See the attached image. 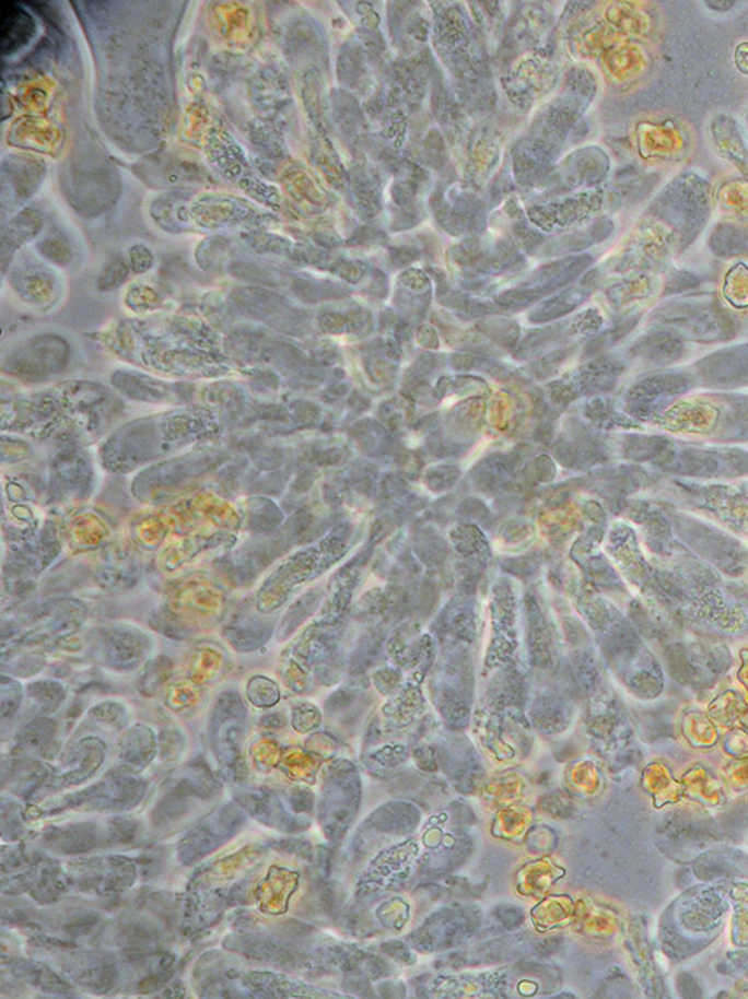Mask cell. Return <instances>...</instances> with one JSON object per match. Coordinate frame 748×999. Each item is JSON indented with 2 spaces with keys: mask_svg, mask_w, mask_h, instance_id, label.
<instances>
[{
  "mask_svg": "<svg viewBox=\"0 0 748 999\" xmlns=\"http://www.w3.org/2000/svg\"><path fill=\"white\" fill-rule=\"evenodd\" d=\"M39 251L44 257L49 258L50 261L57 262V265H67L72 260V248H70L69 242L66 240L62 234L54 235V237L46 238L42 245H39Z\"/></svg>",
  "mask_w": 748,
  "mask_h": 999,
  "instance_id": "obj_5",
  "label": "cell"
},
{
  "mask_svg": "<svg viewBox=\"0 0 748 999\" xmlns=\"http://www.w3.org/2000/svg\"><path fill=\"white\" fill-rule=\"evenodd\" d=\"M736 63L744 73H748V44H740L737 47Z\"/></svg>",
  "mask_w": 748,
  "mask_h": 999,
  "instance_id": "obj_7",
  "label": "cell"
},
{
  "mask_svg": "<svg viewBox=\"0 0 748 999\" xmlns=\"http://www.w3.org/2000/svg\"><path fill=\"white\" fill-rule=\"evenodd\" d=\"M130 268L131 266L122 255H117L113 260L107 261L97 279V291L113 292L119 289L127 281Z\"/></svg>",
  "mask_w": 748,
  "mask_h": 999,
  "instance_id": "obj_3",
  "label": "cell"
},
{
  "mask_svg": "<svg viewBox=\"0 0 748 999\" xmlns=\"http://www.w3.org/2000/svg\"><path fill=\"white\" fill-rule=\"evenodd\" d=\"M43 227L42 214L33 210L23 211L15 221L10 222L2 231V248L7 245H13V248L22 245L23 242L30 240L39 234Z\"/></svg>",
  "mask_w": 748,
  "mask_h": 999,
  "instance_id": "obj_2",
  "label": "cell"
},
{
  "mask_svg": "<svg viewBox=\"0 0 748 999\" xmlns=\"http://www.w3.org/2000/svg\"><path fill=\"white\" fill-rule=\"evenodd\" d=\"M19 968L23 971V977L30 978L28 982H32L36 987L44 988L47 991H59V994L67 990V985L63 984L62 978L57 977L52 971L44 967V965L22 962Z\"/></svg>",
  "mask_w": 748,
  "mask_h": 999,
  "instance_id": "obj_4",
  "label": "cell"
},
{
  "mask_svg": "<svg viewBox=\"0 0 748 999\" xmlns=\"http://www.w3.org/2000/svg\"><path fill=\"white\" fill-rule=\"evenodd\" d=\"M128 260H130L131 269L137 274H144V272L153 268L154 257L144 245H135L128 251Z\"/></svg>",
  "mask_w": 748,
  "mask_h": 999,
  "instance_id": "obj_6",
  "label": "cell"
},
{
  "mask_svg": "<svg viewBox=\"0 0 748 999\" xmlns=\"http://www.w3.org/2000/svg\"><path fill=\"white\" fill-rule=\"evenodd\" d=\"M188 195L172 191L154 201L151 208L154 221L164 227V231H184L185 222L191 216L187 210Z\"/></svg>",
  "mask_w": 748,
  "mask_h": 999,
  "instance_id": "obj_1",
  "label": "cell"
}]
</instances>
